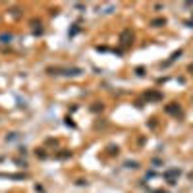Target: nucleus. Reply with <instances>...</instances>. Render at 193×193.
I'll list each match as a JSON object with an SVG mask.
<instances>
[{
  "mask_svg": "<svg viewBox=\"0 0 193 193\" xmlns=\"http://www.w3.org/2000/svg\"><path fill=\"white\" fill-rule=\"evenodd\" d=\"M12 39H14L12 33H0V43H10Z\"/></svg>",
  "mask_w": 193,
  "mask_h": 193,
  "instance_id": "nucleus-9",
  "label": "nucleus"
},
{
  "mask_svg": "<svg viewBox=\"0 0 193 193\" xmlns=\"http://www.w3.org/2000/svg\"><path fill=\"white\" fill-rule=\"evenodd\" d=\"M164 25H166V19L164 18H156L151 21V27H164Z\"/></svg>",
  "mask_w": 193,
  "mask_h": 193,
  "instance_id": "nucleus-8",
  "label": "nucleus"
},
{
  "mask_svg": "<svg viewBox=\"0 0 193 193\" xmlns=\"http://www.w3.org/2000/svg\"><path fill=\"white\" fill-rule=\"evenodd\" d=\"M77 33H79V25H71V29H70V33H68V35H70V37H75Z\"/></svg>",
  "mask_w": 193,
  "mask_h": 193,
  "instance_id": "nucleus-12",
  "label": "nucleus"
},
{
  "mask_svg": "<svg viewBox=\"0 0 193 193\" xmlns=\"http://www.w3.org/2000/svg\"><path fill=\"white\" fill-rule=\"evenodd\" d=\"M164 112L170 114V116H176V118H180V116H181V108H180V104H178V103L166 104V106H164Z\"/></svg>",
  "mask_w": 193,
  "mask_h": 193,
  "instance_id": "nucleus-3",
  "label": "nucleus"
},
{
  "mask_svg": "<svg viewBox=\"0 0 193 193\" xmlns=\"http://www.w3.org/2000/svg\"><path fill=\"white\" fill-rule=\"evenodd\" d=\"M71 156V151L70 149H60L56 153V158H60V160H66V158H70Z\"/></svg>",
  "mask_w": 193,
  "mask_h": 193,
  "instance_id": "nucleus-5",
  "label": "nucleus"
},
{
  "mask_svg": "<svg viewBox=\"0 0 193 193\" xmlns=\"http://www.w3.org/2000/svg\"><path fill=\"white\" fill-rule=\"evenodd\" d=\"M153 193H166V191H160V189H158V191H153Z\"/></svg>",
  "mask_w": 193,
  "mask_h": 193,
  "instance_id": "nucleus-20",
  "label": "nucleus"
},
{
  "mask_svg": "<svg viewBox=\"0 0 193 193\" xmlns=\"http://www.w3.org/2000/svg\"><path fill=\"white\" fill-rule=\"evenodd\" d=\"M96 50H99V52H106L108 48H106V46H96Z\"/></svg>",
  "mask_w": 193,
  "mask_h": 193,
  "instance_id": "nucleus-18",
  "label": "nucleus"
},
{
  "mask_svg": "<svg viewBox=\"0 0 193 193\" xmlns=\"http://www.w3.org/2000/svg\"><path fill=\"white\" fill-rule=\"evenodd\" d=\"M181 54H183V50H181V48H180V50H176V52H174V54H172V56H170V60H168V62H164V64H162V66H170V64H172V62H176V60H178V58H180Z\"/></svg>",
  "mask_w": 193,
  "mask_h": 193,
  "instance_id": "nucleus-6",
  "label": "nucleus"
},
{
  "mask_svg": "<svg viewBox=\"0 0 193 193\" xmlns=\"http://www.w3.org/2000/svg\"><path fill=\"white\" fill-rule=\"evenodd\" d=\"M189 180H193V172H191V174H189Z\"/></svg>",
  "mask_w": 193,
  "mask_h": 193,
  "instance_id": "nucleus-21",
  "label": "nucleus"
},
{
  "mask_svg": "<svg viewBox=\"0 0 193 193\" xmlns=\"http://www.w3.org/2000/svg\"><path fill=\"white\" fill-rule=\"evenodd\" d=\"M18 135H19V133H16V131L8 133V135H6V141H14V139H18Z\"/></svg>",
  "mask_w": 193,
  "mask_h": 193,
  "instance_id": "nucleus-15",
  "label": "nucleus"
},
{
  "mask_svg": "<svg viewBox=\"0 0 193 193\" xmlns=\"http://www.w3.org/2000/svg\"><path fill=\"white\" fill-rule=\"evenodd\" d=\"M118 153H120V149L116 147V145H110L108 147V154H118Z\"/></svg>",
  "mask_w": 193,
  "mask_h": 193,
  "instance_id": "nucleus-14",
  "label": "nucleus"
},
{
  "mask_svg": "<svg viewBox=\"0 0 193 193\" xmlns=\"http://www.w3.org/2000/svg\"><path fill=\"white\" fill-rule=\"evenodd\" d=\"M64 124H66V126H70V128H75V122L71 120L70 116H68V118H66V120H64Z\"/></svg>",
  "mask_w": 193,
  "mask_h": 193,
  "instance_id": "nucleus-16",
  "label": "nucleus"
},
{
  "mask_svg": "<svg viewBox=\"0 0 193 193\" xmlns=\"http://www.w3.org/2000/svg\"><path fill=\"white\" fill-rule=\"evenodd\" d=\"M124 166H126V168H137V166H139V162H137V160H128Z\"/></svg>",
  "mask_w": 193,
  "mask_h": 193,
  "instance_id": "nucleus-13",
  "label": "nucleus"
},
{
  "mask_svg": "<svg viewBox=\"0 0 193 193\" xmlns=\"http://www.w3.org/2000/svg\"><path fill=\"white\" fill-rule=\"evenodd\" d=\"M181 176V170L180 168H168V170H164L162 172V178L170 183V186H174V183H178V178Z\"/></svg>",
  "mask_w": 193,
  "mask_h": 193,
  "instance_id": "nucleus-1",
  "label": "nucleus"
},
{
  "mask_svg": "<svg viewBox=\"0 0 193 193\" xmlns=\"http://www.w3.org/2000/svg\"><path fill=\"white\" fill-rule=\"evenodd\" d=\"M0 178H12V180H23L27 178L25 174H0Z\"/></svg>",
  "mask_w": 193,
  "mask_h": 193,
  "instance_id": "nucleus-7",
  "label": "nucleus"
},
{
  "mask_svg": "<svg viewBox=\"0 0 193 193\" xmlns=\"http://www.w3.org/2000/svg\"><path fill=\"white\" fill-rule=\"evenodd\" d=\"M186 25L187 27H193V21H186Z\"/></svg>",
  "mask_w": 193,
  "mask_h": 193,
  "instance_id": "nucleus-19",
  "label": "nucleus"
},
{
  "mask_svg": "<svg viewBox=\"0 0 193 193\" xmlns=\"http://www.w3.org/2000/svg\"><path fill=\"white\" fill-rule=\"evenodd\" d=\"M103 108H104L103 103H93V106H91V110H93V112H103Z\"/></svg>",
  "mask_w": 193,
  "mask_h": 193,
  "instance_id": "nucleus-10",
  "label": "nucleus"
},
{
  "mask_svg": "<svg viewBox=\"0 0 193 193\" xmlns=\"http://www.w3.org/2000/svg\"><path fill=\"white\" fill-rule=\"evenodd\" d=\"M131 43H133V31L126 27L120 31V45H122V48H128V46H131Z\"/></svg>",
  "mask_w": 193,
  "mask_h": 193,
  "instance_id": "nucleus-2",
  "label": "nucleus"
},
{
  "mask_svg": "<svg viewBox=\"0 0 193 193\" xmlns=\"http://www.w3.org/2000/svg\"><path fill=\"white\" fill-rule=\"evenodd\" d=\"M48 154L45 153V149H37V158H41V160H45Z\"/></svg>",
  "mask_w": 193,
  "mask_h": 193,
  "instance_id": "nucleus-11",
  "label": "nucleus"
},
{
  "mask_svg": "<svg viewBox=\"0 0 193 193\" xmlns=\"http://www.w3.org/2000/svg\"><path fill=\"white\" fill-rule=\"evenodd\" d=\"M145 99L147 101H162V93H158V91H147Z\"/></svg>",
  "mask_w": 193,
  "mask_h": 193,
  "instance_id": "nucleus-4",
  "label": "nucleus"
},
{
  "mask_svg": "<svg viewBox=\"0 0 193 193\" xmlns=\"http://www.w3.org/2000/svg\"><path fill=\"white\" fill-rule=\"evenodd\" d=\"M135 73H137L139 77H141V75H145V68H143V66H139V68H135Z\"/></svg>",
  "mask_w": 193,
  "mask_h": 193,
  "instance_id": "nucleus-17",
  "label": "nucleus"
}]
</instances>
